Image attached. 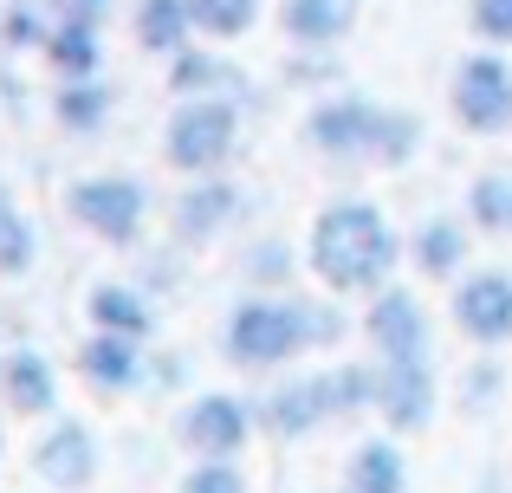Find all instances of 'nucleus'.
Instances as JSON below:
<instances>
[{
    "mask_svg": "<svg viewBox=\"0 0 512 493\" xmlns=\"http://www.w3.org/2000/svg\"><path fill=\"white\" fill-rule=\"evenodd\" d=\"M26 7H46L52 20H59V13H65V0H26Z\"/></svg>",
    "mask_w": 512,
    "mask_h": 493,
    "instance_id": "nucleus-30",
    "label": "nucleus"
},
{
    "mask_svg": "<svg viewBox=\"0 0 512 493\" xmlns=\"http://www.w3.org/2000/svg\"><path fill=\"white\" fill-rule=\"evenodd\" d=\"M78 370H85L98 390H130V383H137V338H124V331H98V338L78 351Z\"/></svg>",
    "mask_w": 512,
    "mask_h": 493,
    "instance_id": "nucleus-17",
    "label": "nucleus"
},
{
    "mask_svg": "<svg viewBox=\"0 0 512 493\" xmlns=\"http://www.w3.org/2000/svg\"><path fill=\"white\" fill-rule=\"evenodd\" d=\"M26 266H33V228H26V215L0 189V279H20Z\"/></svg>",
    "mask_w": 512,
    "mask_h": 493,
    "instance_id": "nucleus-25",
    "label": "nucleus"
},
{
    "mask_svg": "<svg viewBox=\"0 0 512 493\" xmlns=\"http://www.w3.org/2000/svg\"><path fill=\"white\" fill-rule=\"evenodd\" d=\"M467 208H474V228L512 234V176H474V189H467Z\"/></svg>",
    "mask_w": 512,
    "mask_h": 493,
    "instance_id": "nucleus-24",
    "label": "nucleus"
},
{
    "mask_svg": "<svg viewBox=\"0 0 512 493\" xmlns=\"http://www.w3.org/2000/svg\"><path fill=\"white\" fill-rule=\"evenodd\" d=\"M104 7H111V0H65L59 20H91V26H98V20H104Z\"/></svg>",
    "mask_w": 512,
    "mask_h": 493,
    "instance_id": "nucleus-29",
    "label": "nucleus"
},
{
    "mask_svg": "<svg viewBox=\"0 0 512 493\" xmlns=\"http://www.w3.org/2000/svg\"><path fill=\"white\" fill-rule=\"evenodd\" d=\"M363 338H370V351L389 357V364L428 357V318H422V305H415V292H402V286L376 292L370 312H363Z\"/></svg>",
    "mask_w": 512,
    "mask_h": 493,
    "instance_id": "nucleus-8",
    "label": "nucleus"
},
{
    "mask_svg": "<svg viewBox=\"0 0 512 493\" xmlns=\"http://www.w3.org/2000/svg\"><path fill=\"white\" fill-rule=\"evenodd\" d=\"M338 331H344L338 312H312V305H292V299H247L227 318L221 351H227V364H240V370H273V364H286V357H299L312 338L331 344Z\"/></svg>",
    "mask_w": 512,
    "mask_h": 493,
    "instance_id": "nucleus-2",
    "label": "nucleus"
},
{
    "mask_svg": "<svg viewBox=\"0 0 512 493\" xmlns=\"http://www.w3.org/2000/svg\"><path fill=\"white\" fill-rule=\"evenodd\" d=\"M182 493H247V481H240L234 461H201V468L182 481Z\"/></svg>",
    "mask_w": 512,
    "mask_h": 493,
    "instance_id": "nucleus-27",
    "label": "nucleus"
},
{
    "mask_svg": "<svg viewBox=\"0 0 512 493\" xmlns=\"http://www.w3.org/2000/svg\"><path fill=\"white\" fill-rule=\"evenodd\" d=\"M454 325L474 344H506L512 338V273H474L454 292Z\"/></svg>",
    "mask_w": 512,
    "mask_h": 493,
    "instance_id": "nucleus-10",
    "label": "nucleus"
},
{
    "mask_svg": "<svg viewBox=\"0 0 512 493\" xmlns=\"http://www.w3.org/2000/svg\"><path fill=\"white\" fill-rule=\"evenodd\" d=\"M240 143V111L234 98H182L163 130V156L182 176H214Z\"/></svg>",
    "mask_w": 512,
    "mask_h": 493,
    "instance_id": "nucleus-4",
    "label": "nucleus"
},
{
    "mask_svg": "<svg viewBox=\"0 0 512 493\" xmlns=\"http://www.w3.org/2000/svg\"><path fill=\"white\" fill-rule=\"evenodd\" d=\"M188 39H195V13H188V0H137V46L143 52H188Z\"/></svg>",
    "mask_w": 512,
    "mask_h": 493,
    "instance_id": "nucleus-14",
    "label": "nucleus"
},
{
    "mask_svg": "<svg viewBox=\"0 0 512 493\" xmlns=\"http://www.w3.org/2000/svg\"><path fill=\"white\" fill-rule=\"evenodd\" d=\"M454 124L474 130V137H493V130L512 124V65L500 52H467L461 65H454Z\"/></svg>",
    "mask_w": 512,
    "mask_h": 493,
    "instance_id": "nucleus-6",
    "label": "nucleus"
},
{
    "mask_svg": "<svg viewBox=\"0 0 512 493\" xmlns=\"http://www.w3.org/2000/svg\"><path fill=\"white\" fill-rule=\"evenodd\" d=\"M240 78L227 72L221 59H214V52H175V72H169V91H182V98H227V91H234Z\"/></svg>",
    "mask_w": 512,
    "mask_h": 493,
    "instance_id": "nucleus-20",
    "label": "nucleus"
},
{
    "mask_svg": "<svg viewBox=\"0 0 512 493\" xmlns=\"http://www.w3.org/2000/svg\"><path fill=\"white\" fill-rule=\"evenodd\" d=\"M85 312H91L98 331H124V338H143V331H150V305H143L130 286H91Z\"/></svg>",
    "mask_w": 512,
    "mask_h": 493,
    "instance_id": "nucleus-19",
    "label": "nucleus"
},
{
    "mask_svg": "<svg viewBox=\"0 0 512 493\" xmlns=\"http://www.w3.org/2000/svg\"><path fill=\"white\" fill-rule=\"evenodd\" d=\"M396 260H402V247H396V228L383 221V208L331 202V208L312 215L305 266H312L331 292H383L389 273H396Z\"/></svg>",
    "mask_w": 512,
    "mask_h": 493,
    "instance_id": "nucleus-1",
    "label": "nucleus"
},
{
    "mask_svg": "<svg viewBox=\"0 0 512 493\" xmlns=\"http://www.w3.org/2000/svg\"><path fill=\"white\" fill-rule=\"evenodd\" d=\"M247 435H253V416H247L240 396H201L182 416V442H188V455H201V461H234L240 448H247Z\"/></svg>",
    "mask_w": 512,
    "mask_h": 493,
    "instance_id": "nucleus-9",
    "label": "nucleus"
},
{
    "mask_svg": "<svg viewBox=\"0 0 512 493\" xmlns=\"http://www.w3.org/2000/svg\"><path fill=\"white\" fill-rule=\"evenodd\" d=\"M39 481L46 487H59V493H78V487H91L98 481V442H91V429L85 422H59V429L39 442Z\"/></svg>",
    "mask_w": 512,
    "mask_h": 493,
    "instance_id": "nucleus-11",
    "label": "nucleus"
},
{
    "mask_svg": "<svg viewBox=\"0 0 512 493\" xmlns=\"http://www.w3.org/2000/svg\"><path fill=\"white\" fill-rule=\"evenodd\" d=\"M65 202H72L78 228L111 247H130L143 234V215H150V195H143L137 176H85V182H72Z\"/></svg>",
    "mask_w": 512,
    "mask_h": 493,
    "instance_id": "nucleus-5",
    "label": "nucleus"
},
{
    "mask_svg": "<svg viewBox=\"0 0 512 493\" xmlns=\"http://www.w3.org/2000/svg\"><path fill=\"white\" fill-rule=\"evenodd\" d=\"M370 403L383 409L389 429H428V416H435V377H428V357H402V364H389V357H376L370 370Z\"/></svg>",
    "mask_w": 512,
    "mask_h": 493,
    "instance_id": "nucleus-7",
    "label": "nucleus"
},
{
    "mask_svg": "<svg viewBox=\"0 0 512 493\" xmlns=\"http://www.w3.org/2000/svg\"><path fill=\"white\" fill-rule=\"evenodd\" d=\"M46 65L59 78H91L98 72V59H104V46H98V26L91 20H52V33H46Z\"/></svg>",
    "mask_w": 512,
    "mask_h": 493,
    "instance_id": "nucleus-13",
    "label": "nucleus"
},
{
    "mask_svg": "<svg viewBox=\"0 0 512 493\" xmlns=\"http://www.w3.org/2000/svg\"><path fill=\"white\" fill-rule=\"evenodd\" d=\"M46 33H52V26H39V13L26 7V0L7 13V26H0V39H7V46H46Z\"/></svg>",
    "mask_w": 512,
    "mask_h": 493,
    "instance_id": "nucleus-28",
    "label": "nucleus"
},
{
    "mask_svg": "<svg viewBox=\"0 0 512 493\" xmlns=\"http://www.w3.org/2000/svg\"><path fill=\"white\" fill-rule=\"evenodd\" d=\"M0 390H7V403L20 409V416H46L52 403H59V390H52V370L39 351H13L7 364H0Z\"/></svg>",
    "mask_w": 512,
    "mask_h": 493,
    "instance_id": "nucleus-15",
    "label": "nucleus"
},
{
    "mask_svg": "<svg viewBox=\"0 0 512 493\" xmlns=\"http://www.w3.org/2000/svg\"><path fill=\"white\" fill-rule=\"evenodd\" d=\"M344 493H402V455L396 442H363L344 474Z\"/></svg>",
    "mask_w": 512,
    "mask_h": 493,
    "instance_id": "nucleus-21",
    "label": "nucleus"
},
{
    "mask_svg": "<svg viewBox=\"0 0 512 493\" xmlns=\"http://www.w3.org/2000/svg\"><path fill=\"white\" fill-rule=\"evenodd\" d=\"M227 221H234V189H227L221 176L195 182V189L175 202V228H182V241H208V234L227 228Z\"/></svg>",
    "mask_w": 512,
    "mask_h": 493,
    "instance_id": "nucleus-16",
    "label": "nucleus"
},
{
    "mask_svg": "<svg viewBox=\"0 0 512 493\" xmlns=\"http://www.w3.org/2000/svg\"><path fill=\"white\" fill-rule=\"evenodd\" d=\"M350 7L357 0H286L279 7V26H286L292 46H338V39L350 33Z\"/></svg>",
    "mask_w": 512,
    "mask_h": 493,
    "instance_id": "nucleus-12",
    "label": "nucleus"
},
{
    "mask_svg": "<svg viewBox=\"0 0 512 493\" xmlns=\"http://www.w3.org/2000/svg\"><path fill=\"white\" fill-rule=\"evenodd\" d=\"M104 117H111V91H104L98 78H65V91H59V124L65 130H98Z\"/></svg>",
    "mask_w": 512,
    "mask_h": 493,
    "instance_id": "nucleus-23",
    "label": "nucleus"
},
{
    "mask_svg": "<svg viewBox=\"0 0 512 493\" xmlns=\"http://www.w3.org/2000/svg\"><path fill=\"white\" fill-rule=\"evenodd\" d=\"M305 137H312V150L338 156V163H357V156H370V163H409L415 150V124L396 111H383V104L370 98H331L318 104L312 117H305Z\"/></svg>",
    "mask_w": 512,
    "mask_h": 493,
    "instance_id": "nucleus-3",
    "label": "nucleus"
},
{
    "mask_svg": "<svg viewBox=\"0 0 512 493\" xmlns=\"http://www.w3.org/2000/svg\"><path fill=\"white\" fill-rule=\"evenodd\" d=\"M467 26L487 46H512V0H467Z\"/></svg>",
    "mask_w": 512,
    "mask_h": 493,
    "instance_id": "nucleus-26",
    "label": "nucleus"
},
{
    "mask_svg": "<svg viewBox=\"0 0 512 493\" xmlns=\"http://www.w3.org/2000/svg\"><path fill=\"white\" fill-rule=\"evenodd\" d=\"M409 260H415V273H422V279H454V273H461V260H467V234L454 228V221H428V228L415 234Z\"/></svg>",
    "mask_w": 512,
    "mask_h": 493,
    "instance_id": "nucleus-18",
    "label": "nucleus"
},
{
    "mask_svg": "<svg viewBox=\"0 0 512 493\" xmlns=\"http://www.w3.org/2000/svg\"><path fill=\"white\" fill-rule=\"evenodd\" d=\"M201 39H240L253 20H260V0H188Z\"/></svg>",
    "mask_w": 512,
    "mask_h": 493,
    "instance_id": "nucleus-22",
    "label": "nucleus"
}]
</instances>
